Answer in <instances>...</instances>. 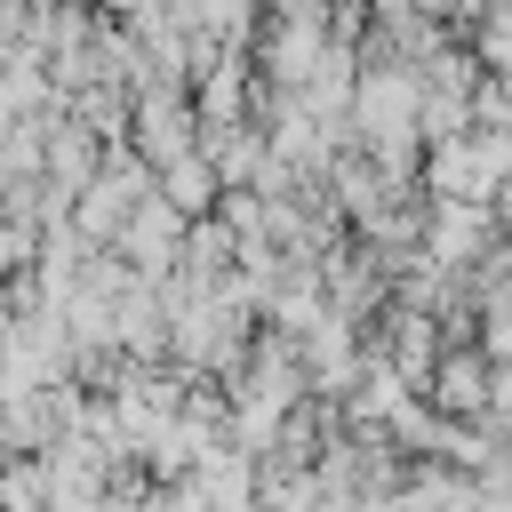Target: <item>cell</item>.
<instances>
[{"label": "cell", "mask_w": 512, "mask_h": 512, "mask_svg": "<svg viewBox=\"0 0 512 512\" xmlns=\"http://www.w3.org/2000/svg\"><path fill=\"white\" fill-rule=\"evenodd\" d=\"M496 192H504V224H512V176H504V184H496Z\"/></svg>", "instance_id": "obj_2"}, {"label": "cell", "mask_w": 512, "mask_h": 512, "mask_svg": "<svg viewBox=\"0 0 512 512\" xmlns=\"http://www.w3.org/2000/svg\"><path fill=\"white\" fill-rule=\"evenodd\" d=\"M440 408H480V360H440Z\"/></svg>", "instance_id": "obj_1"}]
</instances>
